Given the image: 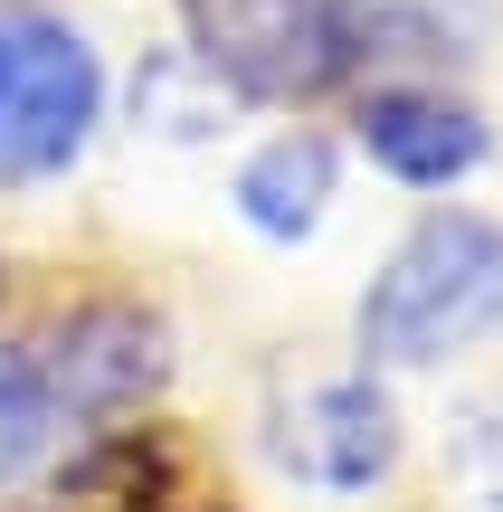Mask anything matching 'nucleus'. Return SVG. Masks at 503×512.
<instances>
[{
    "label": "nucleus",
    "mask_w": 503,
    "mask_h": 512,
    "mask_svg": "<svg viewBox=\"0 0 503 512\" xmlns=\"http://www.w3.org/2000/svg\"><path fill=\"white\" fill-rule=\"evenodd\" d=\"M503 323V228L485 209H428L361 294V370H437Z\"/></svg>",
    "instance_id": "f257e3e1"
},
{
    "label": "nucleus",
    "mask_w": 503,
    "mask_h": 512,
    "mask_svg": "<svg viewBox=\"0 0 503 512\" xmlns=\"http://www.w3.org/2000/svg\"><path fill=\"white\" fill-rule=\"evenodd\" d=\"M105 124V57L57 0H0V190L67 181Z\"/></svg>",
    "instance_id": "f03ea898"
},
{
    "label": "nucleus",
    "mask_w": 503,
    "mask_h": 512,
    "mask_svg": "<svg viewBox=\"0 0 503 512\" xmlns=\"http://www.w3.org/2000/svg\"><path fill=\"white\" fill-rule=\"evenodd\" d=\"M181 29L238 105H314L352 76L333 0H181Z\"/></svg>",
    "instance_id": "7ed1b4c3"
},
{
    "label": "nucleus",
    "mask_w": 503,
    "mask_h": 512,
    "mask_svg": "<svg viewBox=\"0 0 503 512\" xmlns=\"http://www.w3.org/2000/svg\"><path fill=\"white\" fill-rule=\"evenodd\" d=\"M48 380L57 418H133L162 399L171 380V323L133 294H86L48 323V342L29 351Z\"/></svg>",
    "instance_id": "20e7f679"
},
{
    "label": "nucleus",
    "mask_w": 503,
    "mask_h": 512,
    "mask_svg": "<svg viewBox=\"0 0 503 512\" xmlns=\"http://www.w3.org/2000/svg\"><path fill=\"white\" fill-rule=\"evenodd\" d=\"M266 456H276V475L314 484V494H371L399 465V408L371 370L295 380L266 399Z\"/></svg>",
    "instance_id": "39448f33"
},
{
    "label": "nucleus",
    "mask_w": 503,
    "mask_h": 512,
    "mask_svg": "<svg viewBox=\"0 0 503 512\" xmlns=\"http://www.w3.org/2000/svg\"><path fill=\"white\" fill-rule=\"evenodd\" d=\"M352 124H361V152H371L390 181H409V190H456L466 171H485V152H494L485 105L456 95V86H428V76L371 86Z\"/></svg>",
    "instance_id": "423d86ee"
},
{
    "label": "nucleus",
    "mask_w": 503,
    "mask_h": 512,
    "mask_svg": "<svg viewBox=\"0 0 503 512\" xmlns=\"http://www.w3.org/2000/svg\"><path fill=\"white\" fill-rule=\"evenodd\" d=\"M352 67H399L447 86L456 67H475L494 38V0H333Z\"/></svg>",
    "instance_id": "0eeeda50"
},
{
    "label": "nucleus",
    "mask_w": 503,
    "mask_h": 512,
    "mask_svg": "<svg viewBox=\"0 0 503 512\" xmlns=\"http://www.w3.org/2000/svg\"><path fill=\"white\" fill-rule=\"evenodd\" d=\"M228 200H238V219L257 228V238L304 247L323 219H333V200H342V152L323 143V133H266V143L238 162Z\"/></svg>",
    "instance_id": "6e6552de"
},
{
    "label": "nucleus",
    "mask_w": 503,
    "mask_h": 512,
    "mask_svg": "<svg viewBox=\"0 0 503 512\" xmlns=\"http://www.w3.org/2000/svg\"><path fill=\"white\" fill-rule=\"evenodd\" d=\"M124 105H133V133H152V143H209V133L238 114V95H228L190 48H143Z\"/></svg>",
    "instance_id": "1a4fd4ad"
},
{
    "label": "nucleus",
    "mask_w": 503,
    "mask_h": 512,
    "mask_svg": "<svg viewBox=\"0 0 503 512\" xmlns=\"http://www.w3.org/2000/svg\"><path fill=\"white\" fill-rule=\"evenodd\" d=\"M57 399H48V380H38V361L19 342H0V494L10 484H29L38 465L57 456Z\"/></svg>",
    "instance_id": "9d476101"
},
{
    "label": "nucleus",
    "mask_w": 503,
    "mask_h": 512,
    "mask_svg": "<svg viewBox=\"0 0 503 512\" xmlns=\"http://www.w3.org/2000/svg\"><path fill=\"white\" fill-rule=\"evenodd\" d=\"M456 465L485 484V503H503V389H494V399H475L466 418H456Z\"/></svg>",
    "instance_id": "9b49d317"
}]
</instances>
